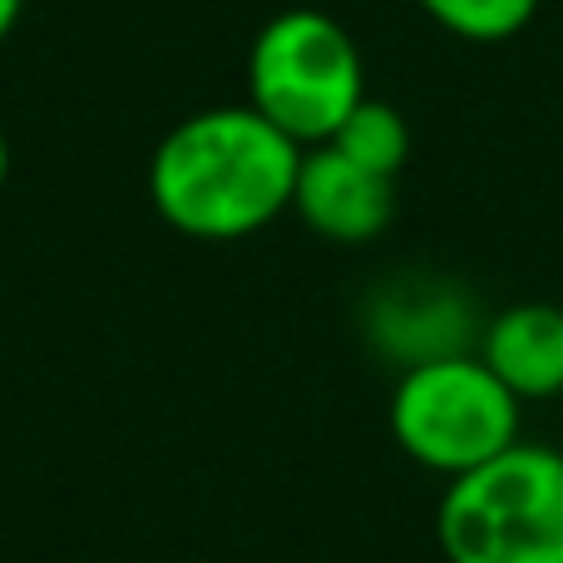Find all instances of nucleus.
<instances>
[{
    "label": "nucleus",
    "mask_w": 563,
    "mask_h": 563,
    "mask_svg": "<svg viewBox=\"0 0 563 563\" xmlns=\"http://www.w3.org/2000/svg\"><path fill=\"white\" fill-rule=\"evenodd\" d=\"M5 178H10V139L0 129V188H5Z\"/></svg>",
    "instance_id": "11"
},
{
    "label": "nucleus",
    "mask_w": 563,
    "mask_h": 563,
    "mask_svg": "<svg viewBox=\"0 0 563 563\" xmlns=\"http://www.w3.org/2000/svg\"><path fill=\"white\" fill-rule=\"evenodd\" d=\"M20 10H25V0H0V45H5L10 30L20 25Z\"/></svg>",
    "instance_id": "10"
},
{
    "label": "nucleus",
    "mask_w": 563,
    "mask_h": 563,
    "mask_svg": "<svg viewBox=\"0 0 563 563\" xmlns=\"http://www.w3.org/2000/svg\"><path fill=\"white\" fill-rule=\"evenodd\" d=\"M366 331L400 371L479 346L475 301L445 277H400L380 287L366 307Z\"/></svg>",
    "instance_id": "5"
},
{
    "label": "nucleus",
    "mask_w": 563,
    "mask_h": 563,
    "mask_svg": "<svg viewBox=\"0 0 563 563\" xmlns=\"http://www.w3.org/2000/svg\"><path fill=\"white\" fill-rule=\"evenodd\" d=\"M307 148L253 104H213L178 119L148 158V198L194 243H243L291 213Z\"/></svg>",
    "instance_id": "1"
},
{
    "label": "nucleus",
    "mask_w": 563,
    "mask_h": 563,
    "mask_svg": "<svg viewBox=\"0 0 563 563\" xmlns=\"http://www.w3.org/2000/svg\"><path fill=\"white\" fill-rule=\"evenodd\" d=\"M435 544L445 563H563V450L519 440L445 479Z\"/></svg>",
    "instance_id": "2"
},
{
    "label": "nucleus",
    "mask_w": 563,
    "mask_h": 563,
    "mask_svg": "<svg viewBox=\"0 0 563 563\" xmlns=\"http://www.w3.org/2000/svg\"><path fill=\"white\" fill-rule=\"evenodd\" d=\"M366 99V59L351 30L317 5H291L247 49V104L291 144L317 148Z\"/></svg>",
    "instance_id": "4"
},
{
    "label": "nucleus",
    "mask_w": 563,
    "mask_h": 563,
    "mask_svg": "<svg viewBox=\"0 0 563 563\" xmlns=\"http://www.w3.org/2000/svg\"><path fill=\"white\" fill-rule=\"evenodd\" d=\"M525 400L479 361V351L420 361L390 390V440L430 475H465L519 445Z\"/></svg>",
    "instance_id": "3"
},
{
    "label": "nucleus",
    "mask_w": 563,
    "mask_h": 563,
    "mask_svg": "<svg viewBox=\"0 0 563 563\" xmlns=\"http://www.w3.org/2000/svg\"><path fill=\"white\" fill-rule=\"evenodd\" d=\"M479 361L519 400L563 396V307L559 301H515L479 327Z\"/></svg>",
    "instance_id": "7"
},
{
    "label": "nucleus",
    "mask_w": 563,
    "mask_h": 563,
    "mask_svg": "<svg viewBox=\"0 0 563 563\" xmlns=\"http://www.w3.org/2000/svg\"><path fill=\"white\" fill-rule=\"evenodd\" d=\"M291 213L336 247H366L396 218V178H380L371 168L351 164L331 144H317L301 154Z\"/></svg>",
    "instance_id": "6"
},
{
    "label": "nucleus",
    "mask_w": 563,
    "mask_h": 563,
    "mask_svg": "<svg viewBox=\"0 0 563 563\" xmlns=\"http://www.w3.org/2000/svg\"><path fill=\"white\" fill-rule=\"evenodd\" d=\"M327 144L336 148V154H346L351 164L371 168V174L400 178V168H406V158H410V124L396 104L366 95L346 119H341V129L327 139Z\"/></svg>",
    "instance_id": "8"
},
{
    "label": "nucleus",
    "mask_w": 563,
    "mask_h": 563,
    "mask_svg": "<svg viewBox=\"0 0 563 563\" xmlns=\"http://www.w3.org/2000/svg\"><path fill=\"white\" fill-rule=\"evenodd\" d=\"M440 30L470 45H499L539 15V0H416Z\"/></svg>",
    "instance_id": "9"
}]
</instances>
